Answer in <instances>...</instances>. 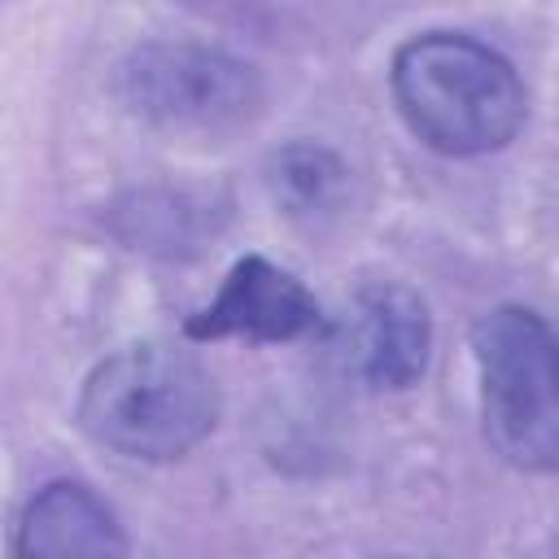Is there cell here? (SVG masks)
<instances>
[{
	"label": "cell",
	"mask_w": 559,
	"mask_h": 559,
	"mask_svg": "<svg viewBox=\"0 0 559 559\" xmlns=\"http://www.w3.org/2000/svg\"><path fill=\"white\" fill-rule=\"evenodd\" d=\"M389 87L411 135L445 157L507 148L528 114L515 66L463 31H424L406 39L393 52Z\"/></svg>",
	"instance_id": "obj_1"
},
{
	"label": "cell",
	"mask_w": 559,
	"mask_h": 559,
	"mask_svg": "<svg viewBox=\"0 0 559 559\" xmlns=\"http://www.w3.org/2000/svg\"><path fill=\"white\" fill-rule=\"evenodd\" d=\"M79 424L122 459L170 463L214 432L218 389L214 376L175 345H127L83 380Z\"/></svg>",
	"instance_id": "obj_2"
},
{
	"label": "cell",
	"mask_w": 559,
	"mask_h": 559,
	"mask_svg": "<svg viewBox=\"0 0 559 559\" xmlns=\"http://www.w3.org/2000/svg\"><path fill=\"white\" fill-rule=\"evenodd\" d=\"M472 354L489 445L520 472H559V332L528 306H493Z\"/></svg>",
	"instance_id": "obj_3"
},
{
	"label": "cell",
	"mask_w": 559,
	"mask_h": 559,
	"mask_svg": "<svg viewBox=\"0 0 559 559\" xmlns=\"http://www.w3.org/2000/svg\"><path fill=\"white\" fill-rule=\"evenodd\" d=\"M118 96L162 131L218 135L262 109V79L249 61L183 39H153L122 57Z\"/></svg>",
	"instance_id": "obj_4"
},
{
	"label": "cell",
	"mask_w": 559,
	"mask_h": 559,
	"mask_svg": "<svg viewBox=\"0 0 559 559\" xmlns=\"http://www.w3.org/2000/svg\"><path fill=\"white\" fill-rule=\"evenodd\" d=\"M428 349H432L428 306L415 288L393 280L362 284L332 323L336 367L371 393L411 389L428 367Z\"/></svg>",
	"instance_id": "obj_5"
},
{
	"label": "cell",
	"mask_w": 559,
	"mask_h": 559,
	"mask_svg": "<svg viewBox=\"0 0 559 559\" xmlns=\"http://www.w3.org/2000/svg\"><path fill=\"white\" fill-rule=\"evenodd\" d=\"M323 328V310L314 293L284 266H275L262 253H245L210 306H201L188 323V341H223V336H245V341H297Z\"/></svg>",
	"instance_id": "obj_6"
},
{
	"label": "cell",
	"mask_w": 559,
	"mask_h": 559,
	"mask_svg": "<svg viewBox=\"0 0 559 559\" xmlns=\"http://www.w3.org/2000/svg\"><path fill=\"white\" fill-rule=\"evenodd\" d=\"M17 555H127L118 515L79 480L44 485L17 520Z\"/></svg>",
	"instance_id": "obj_7"
},
{
	"label": "cell",
	"mask_w": 559,
	"mask_h": 559,
	"mask_svg": "<svg viewBox=\"0 0 559 559\" xmlns=\"http://www.w3.org/2000/svg\"><path fill=\"white\" fill-rule=\"evenodd\" d=\"M223 205L201 192H175V188H148L114 205V231L144 253L162 258H183L197 253L218 227H223Z\"/></svg>",
	"instance_id": "obj_8"
},
{
	"label": "cell",
	"mask_w": 559,
	"mask_h": 559,
	"mask_svg": "<svg viewBox=\"0 0 559 559\" xmlns=\"http://www.w3.org/2000/svg\"><path fill=\"white\" fill-rule=\"evenodd\" d=\"M266 183H271L275 201L284 205V214L314 223V218H328L341 210V201L349 192V170L332 148L297 140V144H284L280 153H271Z\"/></svg>",
	"instance_id": "obj_9"
}]
</instances>
